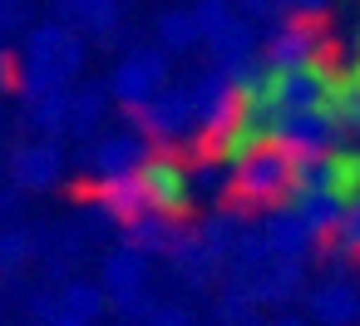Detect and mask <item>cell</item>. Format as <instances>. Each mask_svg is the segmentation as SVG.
Masks as SVG:
<instances>
[{
	"label": "cell",
	"mask_w": 360,
	"mask_h": 326,
	"mask_svg": "<svg viewBox=\"0 0 360 326\" xmlns=\"http://www.w3.org/2000/svg\"><path fill=\"white\" fill-rule=\"evenodd\" d=\"M139 193H143V208L158 213V218H193V208L202 203V178H198V163L188 153H178L173 144H158L148 149V158L139 163Z\"/></svg>",
	"instance_id": "cell-1"
},
{
	"label": "cell",
	"mask_w": 360,
	"mask_h": 326,
	"mask_svg": "<svg viewBox=\"0 0 360 326\" xmlns=\"http://www.w3.org/2000/svg\"><path fill=\"white\" fill-rule=\"evenodd\" d=\"M291 163H296L291 149H262L252 163L232 173V198L242 208H276L291 188Z\"/></svg>",
	"instance_id": "cell-2"
},
{
	"label": "cell",
	"mask_w": 360,
	"mask_h": 326,
	"mask_svg": "<svg viewBox=\"0 0 360 326\" xmlns=\"http://www.w3.org/2000/svg\"><path fill=\"white\" fill-rule=\"evenodd\" d=\"M163 80H168V60L158 50H134L114 65V80H109V94L124 104V109H143L163 94Z\"/></svg>",
	"instance_id": "cell-3"
},
{
	"label": "cell",
	"mask_w": 360,
	"mask_h": 326,
	"mask_svg": "<svg viewBox=\"0 0 360 326\" xmlns=\"http://www.w3.org/2000/svg\"><path fill=\"white\" fill-rule=\"evenodd\" d=\"M134 119H139V134H153L158 144H173V139H183V134H193V129H198L188 89H163L153 104L134 109Z\"/></svg>",
	"instance_id": "cell-4"
},
{
	"label": "cell",
	"mask_w": 360,
	"mask_h": 326,
	"mask_svg": "<svg viewBox=\"0 0 360 326\" xmlns=\"http://www.w3.org/2000/svg\"><path fill=\"white\" fill-rule=\"evenodd\" d=\"M20 60L60 65L65 75H79V65H84V45H79V35H70L65 25H35L30 40H25V50H20Z\"/></svg>",
	"instance_id": "cell-5"
},
{
	"label": "cell",
	"mask_w": 360,
	"mask_h": 326,
	"mask_svg": "<svg viewBox=\"0 0 360 326\" xmlns=\"http://www.w3.org/2000/svg\"><path fill=\"white\" fill-rule=\"evenodd\" d=\"M104 291H109V301L119 306V301H129V296H143L148 291V262H143V252L139 247H114L109 257H104Z\"/></svg>",
	"instance_id": "cell-6"
},
{
	"label": "cell",
	"mask_w": 360,
	"mask_h": 326,
	"mask_svg": "<svg viewBox=\"0 0 360 326\" xmlns=\"http://www.w3.org/2000/svg\"><path fill=\"white\" fill-rule=\"evenodd\" d=\"M143 158H148V149H143L139 134H109L104 144H94L89 168H94V183H104V178H129V173H139Z\"/></svg>",
	"instance_id": "cell-7"
},
{
	"label": "cell",
	"mask_w": 360,
	"mask_h": 326,
	"mask_svg": "<svg viewBox=\"0 0 360 326\" xmlns=\"http://www.w3.org/2000/svg\"><path fill=\"white\" fill-rule=\"evenodd\" d=\"M11 178H15L20 188H50V183L60 178V149H55L50 139L15 149V158H11Z\"/></svg>",
	"instance_id": "cell-8"
},
{
	"label": "cell",
	"mask_w": 360,
	"mask_h": 326,
	"mask_svg": "<svg viewBox=\"0 0 360 326\" xmlns=\"http://www.w3.org/2000/svg\"><path fill=\"white\" fill-rule=\"evenodd\" d=\"M262 237L271 242V252L276 257H306L321 237H316V227H306L296 213H286V208H271V218L262 222Z\"/></svg>",
	"instance_id": "cell-9"
},
{
	"label": "cell",
	"mask_w": 360,
	"mask_h": 326,
	"mask_svg": "<svg viewBox=\"0 0 360 326\" xmlns=\"http://www.w3.org/2000/svg\"><path fill=\"white\" fill-rule=\"evenodd\" d=\"M94 208H99L104 218H114V222H129V218L148 213L134 173H129V178H104V183H94Z\"/></svg>",
	"instance_id": "cell-10"
},
{
	"label": "cell",
	"mask_w": 360,
	"mask_h": 326,
	"mask_svg": "<svg viewBox=\"0 0 360 326\" xmlns=\"http://www.w3.org/2000/svg\"><path fill=\"white\" fill-rule=\"evenodd\" d=\"M311 316H316L321 326H350V321L360 316V296H355L345 282H326V287L311 291Z\"/></svg>",
	"instance_id": "cell-11"
},
{
	"label": "cell",
	"mask_w": 360,
	"mask_h": 326,
	"mask_svg": "<svg viewBox=\"0 0 360 326\" xmlns=\"http://www.w3.org/2000/svg\"><path fill=\"white\" fill-rule=\"evenodd\" d=\"M173 227H178V222H173V218H158V213H139V218L124 222L129 247H139V252H173V242H178Z\"/></svg>",
	"instance_id": "cell-12"
},
{
	"label": "cell",
	"mask_w": 360,
	"mask_h": 326,
	"mask_svg": "<svg viewBox=\"0 0 360 326\" xmlns=\"http://www.w3.org/2000/svg\"><path fill=\"white\" fill-rule=\"evenodd\" d=\"M198 40H202L198 11H168V15L158 20V45H163L168 55H188Z\"/></svg>",
	"instance_id": "cell-13"
},
{
	"label": "cell",
	"mask_w": 360,
	"mask_h": 326,
	"mask_svg": "<svg viewBox=\"0 0 360 326\" xmlns=\"http://www.w3.org/2000/svg\"><path fill=\"white\" fill-rule=\"evenodd\" d=\"M60 306L75 311V316H84V321H94V316H104L109 291H104V282H70V287L60 291Z\"/></svg>",
	"instance_id": "cell-14"
},
{
	"label": "cell",
	"mask_w": 360,
	"mask_h": 326,
	"mask_svg": "<svg viewBox=\"0 0 360 326\" xmlns=\"http://www.w3.org/2000/svg\"><path fill=\"white\" fill-rule=\"evenodd\" d=\"M70 94H75V89H55V94L35 99V104H30V124H35V129H45V134L70 129Z\"/></svg>",
	"instance_id": "cell-15"
},
{
	"label": "cell",
	"mask_w": 360,
	"mask_h": 326,
	"mask_svg": "<svg viewBox=\"0 0 360 326\" xmlns=\"http://www.w3.org/2000/svg\"><path fill=\"white\" fill-rule=\"evenodd\" d=\"M198 25H202V40H222L232 25H237V15H232V6L227 0H198Z\"/></svg>",
	"instance_id": "cell-16"
},
{
	"label": "cell",
	"mask_w": 360,
	"mask_h": 326,
	"mask_svg": "<svg viewBox=\"0 0 360 326\" xmlns=\"http://www.w3.org/2000/svg\"><path fill=\"white\" fill-rule=\"evenodd\" d=\"M99 119H104V94H99V89L70 94V129H75V134H89Z\"/></svg>",
	"instance_id": "cell-17"
},
{
	"label": "cell",
	"mask_w": 360,
	"mask_h": 326,
	"mask_svg": "<svg viewBox=\"0 0 360 326\" xmlns=\"http://www.w3.org/2000/svg\"><path fill=\"white\" fill-rule=\"evenodd\" d=\"M35 257V237H30V227H6L0 232V267H20V262H30Z\"/></svg>",
	"instance_id": "cell-18"
},
{
	"label": "cell",
	"mask_w": 360,
	"mask_h": 326,
	"mask_svg": "<svg viewBox=\"0 0 360 326\" xmlns=\"http://www.w3.org/2000/svg\"><path fill=\"white\" fill-rule=\"evenodd\" d=\"M217 321H222V326H262L257 301H252V296H242V291H227V296L217 301Z\"/></svg>",
	"instance_id": "cell-19"
},
{
	"label": "cell",
	"mask_w": 360,
	"mask_h": 326,
	"mask_svg": "<svg viewBox=\"0 0 360 326\" xmlns=\"http://www.w3.org/2000/svg\"><path fill=\"white\" fill-rule=\"evenodd\" d=\"M143 326H193V316H188L183 306H153V316H148Z\"/></svg>",
	"instance_id": "cell-20"
},
{
	"label": "cell",
	"mask_w": 360,
	"mask_h": 326,
	"mask_svg": "<svg viewBox=\"0 0 360 326\" xmlns=\"http://www.w3.org/2000/svg\"><path fill=\"white\" fill-rule=\"evenodd\" d=\"M25 20V11H20V0H0V35H11L15 25Z\"/></svg>",
	"instance_id": "cell-21"
},
{
	"label": "cell",
	"mask_w": 360,
	"mask_h": 326,
	"mask_svg": "<svg viewBox=\"0 0 360 326\" xmlns=\"http://www.w3.org/2000/svg\"><path fill=\"white\" fill-rule=\"evenodd\" d=\"M242 11L262 20V15H276V0H242Z\"/></svg>",
	"instance_id": "cell-22"
},
{
	"label": "cell",
	"mask_w": 360,
	"mask_h": 326,
	"mask_svg": "<svg viewBox=\"0 0 360 326\" xmlns=\"http://www.w3.org/2000/svg\"><path fill=\"white\" fill-rule=\"evenodd\" d=\"M45 326H94V321H84V316H75V311H65V306H60V311H55Z\"/></svg>",
	"instance_id": "cell-23"
},
{
	"label": "cell",
	"mask_w": 360,
	"mask_h": 326,
	"mask_svg": "<svg viewBox=\"0 0 360 326\" xmlns=\"http://www.w3.org/2000/svg\"><path fill=\"white\" fill-rule=\"evenodd\" d=\"M15 213V193H0V218H11Z\"/></svg>",
	"instance_id": "cell-24"
},
{
	"label": "cell",
	"mask_w": 360,
	"mask_h": 326,
	"mask_svg": "<svg viewBox=\"0 0 360 326\" xmlns=\"http://www.w3.org/2000/svg\"><path fill=\"white\" fill-rule=\"evenodd\" d=\"M291 6H296V11H306V15H311V11H321V6H326V0H291Z\"/></svg>",
	"instance_id": "cell-25"
},
{
	"label": "cell",
	"mask_w": 360,
	"mask_h": 326,
	"mask_svg": "<svg viewBox=\"0 0 360 326\" xmlns=\"http://www.w3.org/2000/svg\"><path fill=\"white\" fill-rule=\"evenodd\" d=\"M271 326H306L301 316H281V321H271Z\"/></svg>",
	"instance_id": "cell-26"
}]
</instances>
